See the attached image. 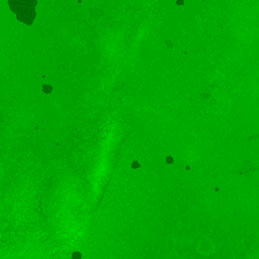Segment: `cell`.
<instances>
[{"mask_svg": "<svg viewBox=\"0 0 259 259\" xmlns=\"http://www.w3.org/2000/svg\"><path fill=\"white\" fill-rule=\"evenodd\" d=\"M8 5L14 13L17 14L23 10L36 8L38 0H8Z\"/></svg>", "mask_w": 259, "mask_h": 259, "instance_id": "6da1fadb", "label": "cell"}, {"mask_svg": "<svg viewBox=\"0 0 259 259\" xmlns=\"http://www.w3.org/2000/svg\"><path fill=\"white\" fill-rule=\"evenodd\" d=\"M36 16H37L36 8L23 10L21 12H18L16 14V18L26 25H31L32 23H34V20L36 18Z\"/></svg>", "mask_w": 259, "mask_h": 259, "instance_id": "7a4b0ae2", "label": "cell"}, {"mask_svg": "<svg viewBox=\"0 0 259 259\" xmlns=\"http://www.w3.org/2000/svg\"><path fill=\"white\" fill-rule=\"evenodd\" d=\"M81 258H82V255L80 252L76 251L72 254V259H81Z\"/></svg>", "mask_w": 259, "mask_h": 259, "instance_id": "3957f363", "label": "cell"}]
</instances>
